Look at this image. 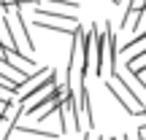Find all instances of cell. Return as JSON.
<instances>
[{"mask_svg":"<svg viewBox=\"0 0 146 140\" xmlns=\"http://www.w3.org/2000/svg\"><path fill=\"white\" fill-rule=\"evenodd\" d=\"M106 89L119 100V105H122L130 116H143V113H146V100H143L138 92H133V86L125 81V76H122L119 70L111 73V78L106 81Z\"/></svg>","mask_w":146,"mask_h":140,"instance_id":"obj_1","label":"cell"},{"mask_svg":"<svg viewBox=\"0 0 146 140\" xmlns=\"http://www.w3.org/2000/svg\"><path fill=\"white\" fill-rule=\"evenodd\" d=\"M52 73H54V68H38V70H33L30 76H27V81L22 83V86H16V97H19L22 103H25V100L30 97V94L35 92V89L41 86V83L46 81V78L52 76Z\"/></svg>","mask_w":146,"mask_h":140,"instance_id":"obj_2","label":"cell"},{"mask_svg":"<svg viewBox=\"0 0 146 140\" xmlns=\"http://www.w3.org/2000/svg\"><path fill=\"white\" fill-rule=\"evenodd\" d=\"M19 5H22V3L11 5V11H8V19H11V24H14V30H16V35H19V41L25 43V49H27V51H35V41H33V35L27 32V27H25V16H22Z\"/></svg>","mask_w":146,"mask_h":140,"instance_id":"obj_3","label":"cell"},{"mask_svg":"<svg viewBox=\"0 0 146 140\" xmlns=\"http://www.w3.org/2000/svg\"><path fill=\"white\" fill-rule=\"evenodd\" d=\"M35 27H41V30H49V32H62V35H73L78 24L73 27V24H62V22H54V19H41V16H35Z\"/></svg>","mask_w":146,"mask_h":140,"instance_id":"obj_4","label":"cell"},{"mask_svg":"<svg viewBox=\"0 0 146 140\" xmlns=\"http://www.w3.org/2000/svg\"><path fill=\"white\" fill-rule=\"evenodd\" d=\"M127 68L135 70V73H143L146 70V51L141 54V57H135V59H127Z\"/></svg>","mask_w":146,"mask_h":140,"instance_id":"obj_5","label":"cell"},{"mask_svg":"<svg viewBox=\"0 0 146 140\" xmlns=\"http://www.w3.org/2000/svg\"><path fill=\"white\" fill-rule=\"evenodd\" d=\"M8 100H5V97H0V116H5V110H8Z\"/></svg>","mask_w":146,"mask_h":140,"instance_id":"obj_6","label":"cell"},{"mask_svg":"<svg viewBox=\"0 0 146 140\" xmlns=\"http://www.w3.org/2000/svg\"><path fill=\"white\" fill-rule=\"evenodd\" d=\"M143 119H146V113H143Z\"/></svg>","mask_w":146,"mask_h":140,"instance_id":"obj_7","label":"cell"}]
</instances>
